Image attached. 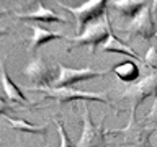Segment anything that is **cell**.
<instances>
[{"instance_id": "obj_1", "label": "cell", "mask_w": 157, "mask_h": 147, "mask_svg": "<svg viewBox=\"0 0 157 147\" xmlns=\"http://www.w3.org/2000/svg\"><path fill=\"white\" fill-rule=\"evenodd\" d=\"M28 92H36L41 93V95L46 98V100H54L61 105H66V103H72V101H82V103H103V105H108L111 108L118 110V113H123L124 110L123 108H116L113 103L108 100L106 93H97V92H82L77 90L74 87H64V88H52V87H44V88H38V87H29Z\"/></svg>"}, {"instance_id": "obj_2", "label": "cell", "mask_w": 157, "mask_h": 147, "mask_svg": "<svg viewBox=\"0 0 157 147\" xmlns=\"http://www.w3.org/2000/svg\"><path fill=\"white\" fill-rule=\"evenodd\" d=\"M56 5L67 10L77 23V34L83 33V29L92 23L101 20L108 13V2L105 0H87V2H56Z\"/></svg>"}, {"instance_id": "obj_3", "label": "cell", "mask_w": 157, "mask_h": 147, "mask_svg": "<svg viewBox=\"0 0 157 147\" xmlns=\"http://www.w3.org/2000/svg\"><path fill=\"white\" fill-rule=\"evenodd\" d=\"M113 34V26H111V18L110 15H105L101 20L92 23L90 26L83 29V33L77 34L74 38H67V41L71 46L67 47V51H72L74 47H82L88 46L90 47V54H93L98 49V46H103L108 38Z\"/></svg>"}, {"instance_id": "obj_4", "label": "cell", "mask_w": 157, "mask_h": 147, "mask_svg": "<svg viewBox=\"0 0 157 147\" xmlns=\"http://www.w3.org/2000/svg\"><path fill=\"white\" fill-rule=\"evenodd\" d=\"M155 127L146 126L137 118L129 116V123L123 129H108L106 136L121 137V144L128 147H154L151 142V137L154 136Z\"/></svg>"}, {"instance_id": "obj_5", "label": "cell", "mask_w": 157, "mask_h": 147, "mask_svg": "<svg viewBox=\"0 0 157 147\" xmlns=\"http://www.w3.org/2000/svg\"><path fill=\"white\" fill-rule=\"evenodd\" d=\"M147 98H157V72H151L149 75L141 78L134 85H129L124 92L120 93V100L129 101V116L137 118V108L144 103Z\"/></svg>"}, {"instance_id": "obj_6", "label": "cell", "mask_w": 157, "mask_h": 147, "mask_svg": "<svg viewBox=\"0 0 157 147\" xmlns=\"http://www.w3.org/2000/svg\"><path fill=\"white\" fill-rule=\"evenodd\" d=\"M23 75L38 88L52 87L59 77V62H51L46 57H34L23 69Z\"/></svg>"}, {"instance_id": "obj_7", "label": "cell", "mask_w": 157, "mask_h": 147, "mask_svg": "<svg viewBox=\"0 0 157 147\" xmlns=\"http://www.w3.org/2000/svg\"><path fill=\"white\" fill-rule=\"evenodd\" d=\"M105 119H106V116H101L100 124H95L93 118H92V113H90V105L83 103L82 134L78 137L75 147H108Z\"/></svg>"}, {"instance_id": "obj_8", "label": "cell", "mask_w": 157, "mask_h": 147, "mask_svg": "<svg viewBox=\"0 0 157 147\" xmlns=\"http://www.w3.org/2000/svg\"><path fill=\"white\" fill-rule=\"evenodd\" d=\"M121 31L126 33L128 44H131V41L136 39V38H141V39H144V41H149V39L155 38V34H157V20L154 17L152 2H149V5H147L136 18H132Z\"/></svg>"}, {"instance_id": "obj_9", "label": "cell", "mask_w": 157, "mask_h": 147, "mask_svg": "<svg viewBox=\"0 0 157 147\" xmlns=\"http://www.w3.org/2000/svg\"><path fill=\"white\" fill-rule=\"evenodd\" d=\"M108 72L105 70H95L92 67H67L64 64L59 62V77L57 80L54 82L52 88H64V87H72L74 83L78 82H85V80H92V78L97 77H103L106 75Z\"/></svg>"}, {"instance_id": "obj_10", "label": "cell", "mask_w": 157, "mask_h": 147, "mask_svg": "<svg viewBox=\"0 0 157 147\" xmlns=\"http://www.w3.org/2000/svg\"><path fill=\"white\" fill-rule=\"evenodd\" d=\"M0 69H2V87H3L5 96L12 101V105L15 108H21V110H28V111H33V110H36V108H41L39 103L29 101L26 98V95L21 92V88L10 78L8 72H7V67H5V61L0 62Z\"/></svg>"}, {"instance_id": "obj_11", "label": "cell", "mask_w": 157, "mask_h": 147, "mask_svg": "<svg viewBox=\"0 0 157 147\" xmlns=\"http://www.w3.org/2000/svg\"><path fill=\"white\" fill-rule=\"evenodd\" d=\"M20 21H36V23H67V20L59 17L57 13H54L52 10L44 7V3L36 2L31 12L25 13H15Z\"/></svg>"}, {"instance_id": "obj_12", "label": "cell", "mask_w": 157, "mask_h": 147, "mask_svg": "<svg viewBox=\"0 0 157 147\" xmlns=\"http://www.w3.org/2000/svg\"><path fill=\"white\" fill-rule=\"evenodd\" d=\"M147 5H149V2H144V0H111V2H108V8L129 23Z\"/></svg>"}, {"instance_id": "obj_13", "label": "cell", "mask_w": 157, "mask_h": 147, "mask_svg": "<svg viewBox=\"0 0 157 147\" xmlns=\"http://www.w3.org/2000/svg\"><path fill=\"white\" fill-rule=\"evenodd\" d=\"M110 72L115 74L118 80L128 85H134L141 80V67L137 66V61H132V59L118 62L116 66L111 67Z\"/></svg>"}, {"instance_id": "obj_14", "label": "cell", "mask_w": 157, "mask_h": 147, "mask_svg": "<svg viewBox=\"0 0 157 147\" xmlns=\"http://www.w3.org/2000/svg\"><path fill=\"white\" fill-rule=\"evenodd\" d=\"M3 116V119L8 123L10 127H13V129H18L21 132H28V134H36V136H41L43 139H46L48 136V124L44 126H38L34 124V123H29L26 119H23V118H17V116H10L7 111H0Z\"/></svg>"}, {"instance_id": "obj_15", "label": "cell", "mask_w": 157, "mask_h": 147, "mask_svg": "<svg viewBox=\"0 0 157 147\" xmlns=\"http://www.w3.org/2000/svg\"><path fill=\"white\" fill-rule=\"evenodd\" d=\"M66 36L61 34L59 31H51L48 28H43L39 24H33L31 26V41H29V51L36 52L41 46H44L46 43L56 41V39H64ZM67 39V38H66Z\"/></svg>"}, {"instance_id": "obj_16", "label": "cell", "mask_w": 157, "mask_h": 147, "mask_svg": "<svg viewBox=\"0 0 157 147\" xmlns=\"http://www.w3.org/2000/svg\"><path fill=\"white\" fill-rule=\"evenodd\" d=\"M101 51L103 52H113V54H121V56H128L131 57L132 61H141L144 62V57H141L134 49H132L128 41H123L121 38H118L115 33L108 38V41L101 46Z\"/></svg>"}, {"instance_id": "obj_17", "label": "cell", "mask_w": 157, "mask_h": 147, "mask_svg": "<svg viewBox=\"0 0 157 147\" xmlns=\"http://www.w3.org/2000/svg\"><path fill=\"white\" fill-rule=\"evenodd\" d=\"M54 124L57 126V131H59V137H61V147H74V142L72 139L69 137L67 131H66V124L59 119H54Z\"/></svg>"}, {"instance_id": "obj_18", "label": "cell", "mask_w": 157, "mask_h": 147, "mask_svg": "<svg viewBox=\"0 0 157 147\" xmlns=\"http://www.w3.org/2000/svg\"><path fill=\"white\" fill-rule=\"evenodd\" d=\"M144 64L149 69L157 72V47L155 46H149L147 52L144 54Z\"/></svg>"}, {"instance_id": "obj_19", "label": "cell", "mask_w": 157, "mask_h": 147, "mask_svg": "<svg viewBox=\"0 0 157 147\" xmlns=\"http://www.w3.org/2000/svg\"><path fill=\"white\" fill-rule=\"evenodd\" d=\"M142 123H144V124H152L154 127H157V98L154 100V103H152L149 113L142 118Z\"/></svg>"}, {"instance_id": "obj_20", "label": "cell", "mask_w": 157, "mask_h": 147, "mask_svg": "<svg viewBox=\"0 0 157 147\" xmlns=\"http://www.w3.org/2000/svg\"><path fill=\"white\" fill-rule=\"evenodd\" d=\"M152 8H154V17L157 20V2H152Z\"/></svg>"}]
</instances>
